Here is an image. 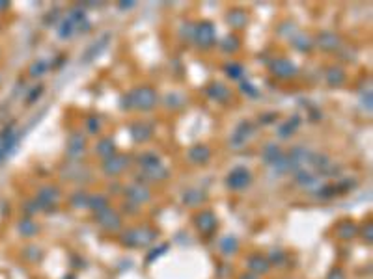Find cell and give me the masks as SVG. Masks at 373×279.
Listing matches in <instances>:
<instances>
[{
	"label": "cell",
	"instance_id": "cell-1",
	"mask_svg": "<svg viewBox=\"0 0 373 279\" xmlns=\"http://www.w3.org/2000/svg\"><path fill=\"white\" fill-rule=\"evenodd\" d=\"M248 181H250V175H248L247 170H243V168H237L230 173L228 177V184H230L231 188H243V186H247Z\"/></svg>",
	"mask_w": 373,
	"mask_h": 279
},
{
	"label": "cell",
	"instance_id": "cell-2",
	"mask_svg": "<svg viewBox=\"0 0 373 279\" xmlns=\"http://www.w3.org/2000/svg\"><path fill=\"white\" fill-rule=\"evenodd\" d=\"M134 97H137V104L138 106H142V108H151V106H153V101H155V95H153L149 90H140Z\"/></svg>",
	"mask_w": 373,
	"mask_h": 279
},
{
	"label": "cell",
	"instance_id": "cell-3",
	"mask_svg": "<svg viewBox=\"0 0 373 279\" xmlns=\"http://www.w3.org/2000/svg\"><path fill=\"white\" fill-rule=\"evenodd\" d=\"M198 41H200L201 45H209L213 41V26L209 23H204L198 28Z\"/></svg>",
	"mask_w": 373,
	"mask_h": 279
},
{
	"label": "cell",
	"instance_id": "cell-4",
	"mask_svg": "<svg viewBox=\"0 0 373 279\" xmlns=\"http://www.w3.org/2000/svg\"><path fill=\"white\" fill-rule=\"evenodd\" d=\"M276 69H278V73L280 74H289V73H293V71H295V69L291 67V65H289V63H286V65H284V63H276L275 65V71Z\"/></svg>",
	"mask_w": 373,
	"mask_h": 279
},
{
	"label": "cell",
	"instance_id": "cell-5",
	"mask_svg": "<svg viewBox=\"0 0 373 279\" xmlns=\"http://www.w3.org/2000/svg\"><path fill=\"white\" fill-rule=\"evenodd\" d=\"M228 71H230V73H233V74H239V73H241V69H239V67H230Z\"/></svg>",
	"mask_w": 373,
	"mask_h": 279
}]
</instances>
